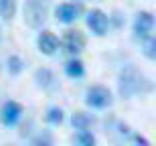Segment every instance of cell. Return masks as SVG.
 Listing matches in <instances>:
<instances>
[{
	"label": "cell",
	"instance_id": "14",
	"mask_svg": "<svg viewBox=\"0 0 156 146\" xmlns=\"http://www.w3.org/2000/svg\"><path fill=\"white\" fill-rule=\"evenodd\" d=\"M6 69H8L10 75H18V73L24 69V61L18 57V55H10V57L6 59Z\"/></svg>",
	"mask_w": 156,
	"mask_h": 146
},
{
	"label": "cell",
	"instance_id": "5",
	"mask_svg": "<svg viewBox=\"0 0 156 146\" xmlns=\"http://www.w3.org/2000/svg\"><path fill=\"white\" fill-rule=\"evenodd\" d=\"M61 45H63V49L69 53L71 57H77L79 53H83V49H85L87 41H85V35H83L81 30H77V29H69V30H65Z\"/></svg>",
	"mask_w": 156,
	"mask_h": 146
},
{
	"label": "cell",
	"instance_id": "10",
	"mask_svg": "<svg viewBox=\"0 0 156 146\" xmlns=\"http://www.w3.org/2000/svg\"><path fill=\"white\" fill-rule=\"evenodd\" d=\"M35 81L41 89L45 91H53V89L59 87V81H57V75L53 73L49 67H41V69L35 71Z\"/></svg>",
	"mask_w": 156,
	"mask_h": 146
},
{
	"label": "cell",
	"instance_id": "20",
	"mask_svg": "<svg viewBox=\"0 0 156 146\" xmlns=\"http://www.w3.org/2000/svg\"><path fill=\"white\" fill-rule=\"evenodd\" d=\"M41 142H47V144H51L53 138H51V136H43V134H41L39 138H33V144H41Z\"/></svg>",
	"mask_w": 156,
	"mask_h": 146
},
{
	"label": "cell",
	"instance_id": "11",
	"mask_svg": "<svg viewBox=\"0 0 156 146\" xmlns=\"http://www.w3.org/2000/svg\"><path fill=\"white\" fill-rule=\"evenodd\" d=\"M93 122H95V118L91 114H87V112H75L73 116H71V126L75 130H87L91 128Z\"/></svg>",
	"mask_w": 156,
	"mask_h": 146
},
{
	"label": "cell",
	"instance_id": "16",
	"mask_svg": "<svg viewBox=\"0 0 156 146\" xmlns=\"http://www.w3.org/2000/svg\"><path fill=\"white\" fill-rule=\"evenodd\" d=\"M142 53H144L148 59H156V39L152 35L142 39Z\"/></svg>",
	"mask_w": 156,
	"mask_h": 146
},
{
	"label": "cell",
	"instance_id": "12",
	"mask_svg": "<svg viewBox=\"0 0 156 146\" xmlns=\"http://www.w3.org/2000/svg\"><path fill=\"white\" fill-rule=\"evenodd\" d=\"M65 73H67V77H73V79H79V77L85 75V65H83V61L77 57H71L67 63H65Z\"/></svg>",
	"mask_w": 156,
	"mask_h": 146
},
{
	"label": "cell",
	"instance_id": "13",
	"mask_svg": "<svg viewBox=\"0 0 156 146\" xmlns=\"http://www.w3.org/2000/svg\"><path fill=\"white\" fill-rule=\"evenodd\" d=\"M16 14V0H0V16L2 20H12Z\"/></svg>",
	"mask_w": 156,
	"mask_h": 146
},
{
	"label": "cell",
	"instance_id": "2",
	"mask_svg": "<svg viewBox=\"0 0 156 146\" xmlns=\"http://www.w3.org/2000/svg\"><path fill=\"white\" fill-rule=\"evenodd\" d=\"M49 16L47 0H24V23L30 29H41Z\"/></svg>",
	"mask_w": 156,
	"mask_h": 146
},
{
	"label": "cell",
	"instance_id": "8",
	"mask_svg": "<svg viewBox=\"0 0 156 146\" xmlns=\"http://www.w3.org/2000/svg\"><path fill=\"white\" fill-rule=\"evenodd\" d=\"M59 39L55 35H53L51 30H41L39 37H37V47H39V51L43 53V55H47V57H51V55H55L59 49Z\"/></svg>",
	"mask_w": 156,
	"mask_h": 146
},
{
	"label": "cell",
	"instance_id": "9",
	"mask_svg": "<svg viewBox=\"0 0 156 146\" xmlns=\"http://www.w3.org/2000/svg\"><path fill=\"white\" fill-rule=\"evenodd\" d=\"M79 12H81V8L77 4H73V2H63V4H59L57 8H55V18L63 24H71L79 18Z\"/></svg>",
	"mask_w": 156,
	"mask_h": 146
},
{
	"label": "cell",
	"instance_id": "3",
	"mask_svg": "<svg viewBox=\"0 0 156 146\" xmlns=\"http://www.w3.org/2000/svg\"><path fill=\"white\" fill-rule=\"evenodd\" d=\"M112 101H114L112 91L104 85H91L85 91V104L93 110H105L112 105Z\"/></svg>",
	"mask_w": 156,
	"mask_h": 146
},
{
	"label": "cell",
	"instance_id": "19",
	"mask_svg": "<svg viewBox=\"0 0 156 146\" xmlns=\"http://www.w3.org/2000/svg\"><path fill=\"white\" fill-rule=\"evenodd\" d=\"M132 140L136 142V144H142V146H150V142L146 140L144 136H140V134H134V136H132Z\"/></svg>",
	"mask_w": 156,
	"mask_h": 146
},
{
	"label": "cell",
	"instance_id": "6",
	"mask_svg": "<svg viewBox=\"0 0 156 146\" xmlns=\"http://www.w3.org/2000/svg\"><path fill=\"white\" fill-rule=\"evenodd\" d=\"M152 30H154V14L150 10H140L134 18V35L138 39H144L152 35Z\"/></svg>",
	"mask_w": 156,
	"mask_h": 146
},
{
	"label": "cell",
	"instance_id": "15",
	"mask_svg": "<svg viewBox=\"0 0 156 146\" xmlns=\"http://www.w3.org/2000/svg\"><path fill=\"white\" fill-rule=\"evenodd\" d=\"M63 118H65L63 110H61V108H57V105H53V108H49V110H47L45 120H47V124H51V126H59V124L63 122Z\"/></svg>",
	"mask_w": 156,
	"mask_h": 146
},
{
	"label": "cell",
	"instance_id": "4",
	"mask_svg": "<svg viewBox=\"0 0 156 146\" xmlns=\"http://www.w3.org/2000/svg\"><path fill=\"white\" fill-rule=\"evenodd\" d=\"M85 23H87L89 30H91L95 37H104V35H108V30H110V18H108V14H105L104 10H99V8L87 10Z\"/></svg>",
	"mask_w": 156,
	"mask_h": 146
},
{
	"label": "cell",
	"instance_id": "18",
	"mask_svg": "<svg viewBox=\"0 0 156 146\" xmlns=\"http://www.w3.org/2000/svg\"><path fill=\"white\" fill-rule=\"evenodd\" d=\"M108 18H110V24L114 23V27H116V29H120L122 24H124V20L120 18V14H118V12H114V16H108Z\"/></svg>",
	"mask_w": 156,
	"mask_h": 146
},
{
	"label": "cell",
	"instance_id": "1",
	"mask_svg": "<svg viewBox=\"0 0 156 146\" xmlns=\"http://www.w3.org/2000/svg\"><path fill=\"white\" fill-rule=\"evenodd\" d=\"M118 91L124 99H132L136 95H144L152 91V81L138 71L134 65H126L118 77Z\"/></svg>",
	"mask_w": 156,
	"mask_h": 146
},
{
	"label": "cell",
	"instance_id": "17",
	"mask_svg": "<svg viewBox=\"0 0 156 146\" xmlns=\"http://www.w3.org/2000/svg\"><path fill=\"white\" fill-rule=\"evenodd\" d=\"M75 142L79 146H93L95 144V136L89 132V130H79L75 136Z\"/></svg>",
	"mask_w": 156,
	"mask_h": 146
},
{
	"label": "cell",
	"instance_id": "7",
	"mask_svg": "<svg viewBox=\"0 0 156 146\" xmlns=\"http://www.w3.org/2000/svg\"><path fill=\"white\" fill-rule=\"evenodd\" d=\"M23 116V105L14 101V99H8L4 105H2V112H0V118H2V124L6 128H12L16 126V122Z\"/></svg>",
	"mask_w": 156,
	"mask_h": 146
}]
</instances>
